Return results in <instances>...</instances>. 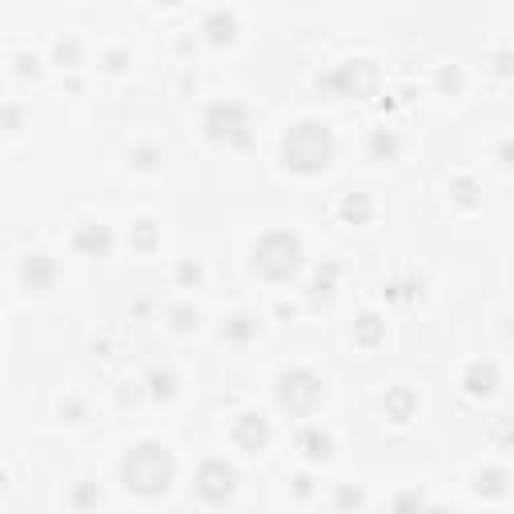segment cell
<instances>
[{
	"label": "cell",
	"instance_id": "2",
	"mask_svg": "<svg viewBox=\"0 0 514 514\" xmlns=\"http://www.w3.org/2000/svg\"><path fill=\"white\" fill-rule=\"evenodd\" d=\"M282 149H286V165H294L298 173H318L334 157V137L326 133V125L302 121V125L290 129V137H286Z\"/></svg>",
	"mask_w": 514,
	"mask_h": 514
},
{
	"label": "cell",
	"instance_id": "4",
	"mask_svg": "<svg viewBox=\"0 0 514 514\" xmlns=\"http://www.w3.org/2000/svg\"><path fill=\"white\" fill-rule=\"evenodd\" d=\"M233 482H237V474L225 466V462H205L201 466V474H197V490H201V498H209V502H225L229 494H233Z\"/></svg>",
	"mask_w": 514,
	"mask_h": 514
},
{
	"label": "cell",
	"instance_id": "1",
	"mask_svg": "<svg viewBox=\"0 0 514 514\" xmlns=\"http://www.w3.org/2000/svg\"><path fill=\"white\" fill-rule=\"evenodd\" d=\"M173 470H177L173 454H169L165 446H157V442H141V446H133V450L125 454V462H121L125 482H129L137 494H161V490L169 486Z\"/></svg>",
	"mask_w": 514,
	"mask_h": 514
},
{
	"label": "cell",
	"instance_id": "3",
	"mask_svg": "<svg viewBox=\"0 0 514 514\" xmlns=\"http://www.w3.org/2000/svg\"><path fill=\"white\" fill-rule=\"evenodd\" d=\"M253 266L262 270L266 278H274V282L290 278V274L302 266V245H298V237H290V233H270V237H262V245L253 249Z\"/></svg>",
	"mask_w": 514,
	"mask_h": 514
},
{
	"label": "cell",
	"instance_id": "5",
	"mask_svg": "<svg viewBox=\"0 0 514 514\" xmlns=\"http://www.w3.org/2000/svg\"><path fill=\"white\" fill-rule=\"evenodd\" d=\"M266 438H270V426L257 418V414H245L241 422H237V442L241 446H249V450H262L266 446Z\"/></svg>",
	"mask_w": 514,
	"mask_h": 514
}]
</instances>
